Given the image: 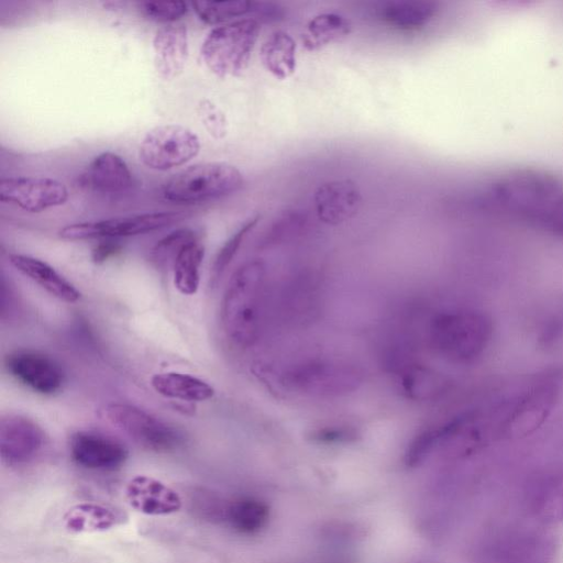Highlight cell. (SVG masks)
<instances>
[{"label":"cell","mask_w":563,"mask_h":563,"mask_svg":"<svg viewBox=\"0 0 563 563\" xmlns=\"http://www.w3.org/2000/svg\"><path fill=\"white\" fill-rule=\"evenodd\" d=\"M80 183L93 191L115 194L131 188L133 178L121 156L104 152L91 161L81 175Z\"/></svg>","instance_id":"17"},{"label":"cell","mask_w":563,"mask_h":563,"mask_svg":"<svg viewBox=\"0 0 563 563\" xmlns=\"http://www.w3.org/2000/svg\"><path fill=\"white\" fill-rule=\"evenodd\" d=\"M260 57L274 77L286 79L296 70V43L288 33L275 31L262 44Z\"/></svg>","instance_id":"22"},{"label":"cell","mask_w":563,"mask_h":563,"mask_svg":"<svg viewBox=\"0 0 563 563\" xmlns=\"http://www.w3.org/2000/svg\"><path fill=\"white\" fill-rule=\"evenodd\" d=\"M351 32V22L336 13H321L312 18L302 34L307 51H317L340 41Z\"/></svg>","instance_id":"23"},{"label":"cell","mask_w":563,"mask_h":563,"mask_svg":"<svg viewBox=\"0 0 563 563\" xmlns=\"http://www.w3.org/2000/svg\"><path fill=\"white\" fill-rule=\"evenodd\" d=\"M205 247L199 240L181 249L173 263L174 285L183 295L197 292L200 283V265Z\"/></svg>","instance_id":"24"},{"label":"cell","mask_w":563,"mask_h":563,"mask_svg":"<svg viewBox=\"0 0 563 563\" xmlns=\"http://www.w3.org/2000/svg\"><path fill=\"white\" fill-rule=\"evenodd\" d=\"M439 440L438 429H424L420 431L409 443L405 461L408 466L420 464L431 452Z\"/></svg>","instance_id":"34"},{"label":"cell","mask_w":563,"mask_h":563,"mask_svg":"<svg viewBox=\"0 0 563 563\" xmlns=\"http://www.w3.org/2000/svg\"><path fill=\"white\" fill-rule=\"evenodd\" d=\"M537 514L544 522L563 521V481L542 494L537 504Z\"/></svg>","instance_id":"32"},{"label":"cell","mask_w":563,"mask_h":563,"mask_svg":"<svg viewBox=\"0 0 563 563\" xmlns=\"http://www.w3.org/2000/svg\"><path fill=\"white\" fill-rule=\"evenodd\" d=\"M11 265L47 292L65 302H76L80 292L47 263L24 254H11Z\"/></svg>","instance_id":"18"},{"label":"cell","mask_w":563,"mask_h":563,"mask_svg":"<svg viewBox=\"0 0 563 563\" xmlns=\"http://www.w3.org/2000/svg\"><path fill=\"white\" fill-rule=\"evenodd\" d=\"M69 453L77 465L91 471H114L129 456L126 446L120 440L86 430L70 437Z\"/></svg>","instance_id":"12"},{"label":"cell","mask_w":563,"mask_h":563,"mask_svg":"<svg viewBox=\"0 0 563 563\" xmlns=\"http://www.w3.org/2000/svg\"><path fill=\"white\" fill-rule=\"evenodd\" d=\"M313 200L319 220L325 224L338 225L358 212L362 195L353 180L339 179L319 186Z\"/></svg>","instance_id":"14"},{"label":"cell","mask_w":563,"mask_h":563,"mask_svg":"<svg viewBox=\"0 0 563 563\" xmlns=\"http://www.w3.org/2000/svg\"><path fill=\"white\" fill-rule=\"evenodd\" d=\"M197 111L203 125L213 137L220 139L225 135V118L216 104L203 99L199 102Z\"/></svg>","instance_id":"35"},{"label":"cell","mask_w":563,"mask_h":563,"mask_svg":"<svg viewBox=\"0 0 563 563\" xmlns=\"http://www.w3.org/2000/svg\"><path fill=\"white\" fill-rule=\"evenodd\" d=\"M307 222L306 214L301 210L290 209L282 213L267 232L265 245H276L301 233Z\"/></svg>","instance_id":"28"},{"label":"cell","mask_w":563,"mask_h":563,"mask_svg":"<svg viewBox=\"0 0 563 563\" xmlns=\"http://www.w3.org/2000/svg\"><path fill=\"white\" fill-rule=\"evenodd\" d=\"M125 497L132 508L148 516L170 515L181 507L177 492L145 475H137L128 483Z\"/></svg>","instance_id":"15"},{"label":"cell","mask_w":563,"mask_h":563,"mask_svg":"<svg viewBox=\"0 0 563 563\" xmlns=\"http://www.w3.org/2000/svg\"><path fill=\"white\" fill-rule=\"evenodd\" d=\"M402 387L412 399L435 397L445 386L443 376L429 367L412 366L402 375Z\"/></svg>","instance_id":"26"},{"label":"cell","mask_w":563,"mask_h":563,"mask_svg":"<svg viewBox=\"0 0 563 563\" xmlns=\"http://www.w3.org/2000/svg\"><path fill=\"white\" fill-rule=\"evenodd\" d=\"M151 385L159 395L186 401H203L214 395V389L207 382L183 373L166 372L155 374Z\"/></svg>","instance_id":"21"},{"label":"cell","mask_w":563,"mask_h":563,"mask_svg":"<svg viewBox=\"0 0 563 563\" xmlns=\"http://www.w3.org/2000/svg\"><path fill=\"white\" fill-rule=\"evenodd\" d=\"M265 275L262 262H247L234 272L225 289L222 325L238 345H252L260 335Z\"/></svg>","instance_id":"1"},{"label":"cell","mask_w":563,"mask_h":563,"mask_svg":"<svg viewBox=\"0 0 563 563\" xmlns=\"http://www.w3.org/2000/svg\"><path fill=\"white\" fill-rule=\"evenodd\" d=\"M283 382L302 395L338 397L357 389L363 382V372L343 361H308L290 366Z\"/></svg>","instance_id":"5"},{"label":"cell","mask_w":563,"mask_h":563,"mask_svg":"<svg viewBox=\"0 0 563 563\" xmlns=\"http://www.w3.org/2000/svg\"><path fill=\"white\" fill-rule=\"evenodd\" d=\"M121 250L122 246L118 242L103 241L93 247L91 258L95 263L100 264L119 254Z\"/></svg>","instance_id":"36"},{"label":"cell","mask_w":563,"mask_h":563,"mask_svg":"<svg viewBox=\"0 0 563 563\" xmlns=\"http://www.w3.org/2000/svg\"><path fill=\"white\" fill-rule=\"evenodd\" d=\"M4 364L8 373L18 382L42 395L57 393L65 382L59 364L37 351H14L7 355Z\"/></svg>","instance_id":"11"},{"label":"cell","mask_w":563,"mask_h":563,"mask_svg":"<svg viewBox=\"0 0 563 563\" xmlns=\"http://www.w3.org/2000/svg\"><path fill=\"white\" fill-rule=\"evenodd\" d=\"M437 13V4L422 0H395L384 2L378 9L379 19L398 30H417L428 24Z\"/></svg>","instance_id":"19"},{"label":"cell","mask_w":563,"mask_h":563,"mask_svg":"<svg viewBox=\"0 0 563 563\" xmlns=\"http://www.w3.org/2000/svg\"><path fill=\"white\" fill-rule=\"evenodd\" d=\"M260 216L247 219L223 244L212 266V276L218 278L235 256L246 234L256 225Z\"/></svg>","instance_id":"30"},{"label":"cell","mask_w":563,"mask_h":563,"mask_svg":"<svg viewBox=\"0 0 563 563\" xmlns=\"http://www.w3.org/2000/svg\"><path fill=\"white\" fill-rule=\"evenodd\" d=\"M102 415L146 450L169 452L183 442V435L176 428L133 405L111 402L102 409Z\"/></svg>","instance_id":"6"},{"label":"cell","mask_w":563,"mask_h":563,"mask_svg":"<svg viewBox=\"0 0 563 563\" xmlns=\"http://www.w3.org/2000/svg\"><path fill=\"white\" fill-rule=\"evenodd\" d=\"M123 516L114 508L95 504H82L69 509L66 526L76 532L99 531L114 527Z\"/></svg>","instance_id":"25"},{"label":"cell","mask_w":563,"mask_h":563,"mask_svg":"<svg viewBox=\"0 0 563 563\" xmlns=\"http://www.w3.org/2000/svg\"><path fill=\"white\" fill-rule=\"evenodd\" d=\"M154 64L157 74L166 80L184 70L188 57V35L183 23L162 25L153 38Z\"/></svg>","instance_id":"16"},{"label":"cell","mask_w":563,"mask_h":563,"mask_svg":"<svg viewBox=\"0 0 563 563\" xmlns=\"http://www.w3.org/2000/svg\"><path fill=\"white\" fill-rule=\"evenodd\" d=\"M260 31L255 19H242L213 29L201 46L205 64L218 77L239 76L249 64Z\"/></svg>","instance_id":"4"},{"label":"cell","mask_w":563,"mask_h":563,"mask_svg":"<svg viewBox=\"0 0 563 563\" xmlns=\"http://www.w3.org/2000/svg\"><path fill=\"white\" fill-rule=\"evenodd\" d=\"M199 150V137L194 131L179 124H164L144 135L139 157L148 168L167 170L190 161Z\"/></svg>","instance_id":"7"},{"label":"cell","mask_w":563,"mask_h":563,"mask_svg":"<svg viewBox=\"0 0 563 563\" xmlns=\"http://www.w3.org/2000/svg\"><path fill=\"white\" fill-rule=\"evenodd\" d=\"M68 199L66 186L49 177H9L0 180V200L30 212L60 206Z\"/></svg>","instance_id":"9"},{"label":"cell","mask_w":563,"mask_h":563,"mask_svg":"<svg viewBox=\"0 0 563 563\" xmlns=\"http://www.w3.org/2000/svg\"><path fill=\"white\" fill-rule=\"evenodd\" d=\"M222 517L235 532L254 534L266 526L269 518V508L256 497L240 496L224 506Z\"/></svg>","instance_id":"20"},{"label":"cell","mask_w":563,"mask_h":563,"mask_svg":"<svg viewBox=\"0 0 563 563\" xmlns=\"http://www.w3.org/2000/svg\"><path fill=\"white\" fill-rule=\"evenodd\" d=\"M358 431L349 424H327L311 429L309 440L323 444L350 443L358 439Z\"/></svg>","instance_id":"31"},{"label":"cell","mask_w":563,"mask_h":563,"mask_svg":"<svg viewBox=\"0 0 563 563\" xmlns=\"http://www.w3.org/2000/svg\"><path fill=\"white\" fill-rule=\"evenodd\" d=\"M254 12L266 21H277L284 16L283 9L275 3L255 2Z\"/></svg>","instance_id":"37"},{"label":"cell","mask_w":563,"mask_h":563,"mask_svg":"<svg viewBox=\"0 0 563 563\" xmlns=\"http://www.w3.org/2000/svg\"><path fill=\"white\" fill-rule=\"evenodd\" d=\"M185 217L180 212H151L66 225L59 230L65 240L119 238L145 234L172 225Z\"/></svg>","instance_id":"8"},{"label":"cell","mask_w":563,"mask_h":563,"mask_svg":"<svg viewBox=\"0 0 563 563\" xmlns=\"http://www.w3.org/2000/svg\"><path fill=\"white\" fill-rule=\"evenodd\" d=\"M493 336V323L475 310H453L438 314L430 325L433 347L446 358L468 363L477 360Z\"/></svg>","instance_id":"2"},{"label":"cell","mask_w":563,"mask_h":563,"mask_svg":"<svg viewBox=\"0 0 563 563\" xmlns=\"http://www.w3.org/2000/svg\"><path fill=\"white\" fill-rule=\"evenodd\" d=\"M243 184V175L231 164L199 163L170 177L163 187V196L176 203H196L231 195Z\"/></svg>","instance_id":"3"},{"label":"cell","mask_w":563,"mask_h":563,"mask_svg":"<svg viewBox=\"0 0 563 563\" xmlns=\"http://www.w3.org/2000/svg\"><path fill=\"white\" fill-rule=\"evenodd\" d=\"M198 240L195 231L190 229L176 230L158 241L152 250V257L161 265L174 263L184 246Z\"/></svg>","instance_id":"29"},{"label":"cell","mask_w":563,"mask_h":563,"mask_svg":"<svg viewBox=\"0 0 563 563\" xmlns=\"http://www.w3.org/2000/svg\"><path fill=\"white\" fill-rule=\"evenodd\" d=\"M255 2L236 1H195L192 7L200 20L208 24H218L254 11Z\"/></svg>","instance_id":"27"},{"label":"cell","mask_w":563,"mask_h":563,"mask_svg":"<svg viewBox=\"0 0 563 563\" xmlns=\"http://www.w3.org/2000/svg\"><path fill=\"white\" fill-rule=\"evenodd\" d=\"M45 444L44 430L32 419L9 415L0 420V456L11 467L32 462Z\"/></svg>","instance_id":"10"},{"label":"cell","mask_w":563,"mask_h":563,"mask_svg":"<svg viewBox=\"0 0 563 563\" xmlns=\"http://www.w3.org/2000/svg\"><path fill=\"white\" fill-rule=\"evenodd\" d=\"M140 7L144 14L151 20L174 23L187 12V3L184 1H146Z\"/></svg>","instance_id":"33"},{"label":"cell","mask_w":563,"mask_h":563,"mask_svg":"<svg viewBox=\"0 0 563 563\" xmlns=\"http://www.w3.org/2000/svg\"><path fill=\"white\" fill-rule=\"evenodd\" d=\"M558 398V387L552 380L541 382L529 390L506 420V432L516 438L536 431L548 418Z\"/></svg>","instance_id":"13"}]
</instances>
